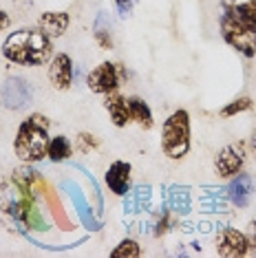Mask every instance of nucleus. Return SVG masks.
Masks as SVG:
<instances>
[{"label":"nucleus","instance_id":"bb28decb","mask_svg":"<svg viewBox=\"0 0 256 258\" xmlns=\"http://www.w3.org/2000/svg\"><path fill=\"white\" fill-rule=\"evenodd\" d=\"M150 201V187H137V195H135V203L137 205H148Z\"/></svg>","mask_w":256,"mask_h":258},{"label":"nucleus","instance_id":"cd10ccee","mask_svg":"<svg viewBox=\"0 0 256 258\" xmlns=\"http://www.w3.org/2000/svg\"><path fill=\"white\" fill-rule=\"evenodd\" d=\"M247 155H252L256 159V128L252 131V135H249V139H247Z\"/></svg>","mask_w":256,"mask_h":258},{"label":"nucleus","instance_id":"dca6fc26","mask_svg":"<svg viewBox=\"0 0 256 258\" xmlns=\"http://www.w3.org/2000/svg\"><path fill=\"white\" fill-rule=\"evenodd\" d=\"M73 155V144L69 137L64 135H57V137L49 139V148H46V157H49L53 163H62L67 159H71Z\"/></svg>","mask_w":256,"mask_h":258},{"label":"nucleus","instance_id":"f3484780","mask_svg":"<svg viewBox=\"0 0 256 258\" xmlns=\"http://www.w3.org/2000/svg\"><path fill=\"white\" fill-rule=\"evenodd\" d=\"M44 201H46V205H49V210H51V214H53V219H55V223L62 227V230H73V225H71V221H69V216H67V212H64V208H62V203H60V199H57V195H55V190L53 187H46V192H44Z\"/></svg>","mask_w":256,"mask_h":258},{"label":"nucleus","instance_id":"5701e85b","mask_svg":"<svg viewBox=\"0 0 256 258\" xmlns=\"http://www.w3.org/2000/svg\"><path fill=\"white\" fill-rule=\"evenodd\" d=\"M95 148H97L95 135H91V133H80L78 135V139H75V150L78 152H91Z\"/></svg>","mask_w":256,"mask_h":258},{"label":"nucleus","instance_id":"c85d7f7f","mask_svg":"<svg viewBox=\"0 0 256 258\" xmlns=\"http://www.w3.org/2000/svg\"><path fill=\"white\" fill-rule=\"evenodd\" d=\"M11 25V20H9V16L5 14L3 9H0V31H5V29H7Z\"/></svg>","mask_w":256,"mask_h":258},{"label":"nucleus","instance_id":"6ab92c4d","mask_svg":"<svg viewBox=\"0 0 256 258\" xmlns=\"http://www.w3.org/2000/svg\"><path fill=\"white\" fill-rule=\"evenodd\" d=\"M168 208L179 214L190 212V192L188 187H172L168 190Z\"/></svg>","mask_w":256,"mask_h":258},{"label":"nucleus","instance_id":"7ed1b4c3","mask_svg":"<svg viewBox=\"0 0 256 258\" xmlns=\"http://www.w3.org/2000/svg\"><path fill=\"white\" fill-rule=\"evenodd\" d=\"M161 150L168 159H183L190 152V113L179 108L164 121L161 128Z\"/></svg>","mask_w":256,"mask_h":258},{"label":"nucleus","instance_id":"a211bd4d","mask_svg":"<svg viewBox=\"0 0 256 258\" xmlns=\"http://www.w3.org/2000/svg\"><path fill=\"white\" fill-rule=\"evenodd\" d=\"M64 187H69V195L73 197V201H75V208H78V214H80V219H82L86 225L91 227V230H100V223H97L95 219L91 216V212H89V205H86V201H84V197H82V192L75 187L71 181H64Z\"/></svg>","mask_w":256,"mask_h":258},{"label":"nucleus","instance_id":"393cba45","mask_svg":"<svg viewBox=\"0 0 256 258\" xmlns=\"http://www.w3.org/2000/svg\"><path fill=\"white\" fill-rule=\"evenodd\" d=\"M245 236H247V243H249V254L256 256V221H249L247 223Z\"/></svg>","mask_w":256,"mask_h":258},{"label":"nucleus","instance_id":"aec40b11","mask_svg":"<svg viewBox=\"0 0 256 258\" xmlns=\"http://www.w3.org/2000/svg\"><path fill=\"white\" fill-rule=\"evenodd\" d=\"M106 22V16L104 14H100L97 16V22H95V42L100 44V49H104V51H110L113 49V38H110V27H106L104 25Z\"/></svg>","mask_w":256,"mask_h":258},{"label":"nucleus","instance_id":"9d476101","mask_svg":"<svg viewBox=\"0 0 256 258\" xmlns=\"http://www.w3.org/2000/svg\"><path fill=\"white\" fill-rule=\"evenodd\" d=\"M131 163L128 161H113L104 174V181H106V187L113 195L124 197L131 190Z\"/></svg>","mask_w":256,"mask_h":258},{"label":"nucleus","instance_id":"423d86ee","mask_svg":"<svg viewBox=\"0 0 256 258\" xmlns=\"http://www.w3.org/2000/svg\"><path fill=\"white\" fill-rule=\"evenodd\" d=\"M245 159H247V142L228 144L225 148H221L217 161H214L217 174L221 179H232L234 174H238L243 170Z\"/></svg>","mask_w":256,"mask_h":258},{"label":"nucleus","instance_id":"a878e982","mask_svg":"<svg viewBox=\"0 0 256 258\" xmlns=\"http://www.w3.org/2000/svg\"><path fill=\"white\" fill-rule=\"evenodd\" d=\"M137 0H115V5H117V9H119V16L121 18H126V16H131V9H133V5H135Z\"/></svg>","mask_w":256,"mask_h":258},{"label":"nucleus","instance_id":"6e6552de","mask_svg":"<svg viewBox=\"0 0 256 258\" xmlns=\"http://www.w3.org/2000/svg\"><path fill=\"white\" fill-rule=\"evenodd\" d=\"M217 254L223 258H243L249 254V243L245 232L234 227H223L217 236Z\"/></svg>","mask_w":256,"mask_h":258},{"label":"nucleus","instance_id":"f257e3e1","mask_svg":"<svg viewBox=\"0 0 256 258\" xmlns=\"http://www.w3.org/2000/svg\"><path fill=\"white\" fill-rule=\"evenodd\" d=\"M5 60L18 67H40L53 57L51 38L38 29H20L9 33L3 44Z\"/></svg>","mask_w":256,"mask_h":258},{"label":"nucleus","instance_id":"9b49d317","mask_svg":"<svg viewBox=\"0 0 256 258\" xmlns=\"http://www.w3.org/2000/svg\"><path fill=\"white\" fill-rule=\"evenodd\" d=\"M252 192H254V179L247 172H238L232 177L230 185H228V199L236 208H247L252 201Z\"/></svg>","mask_w":256,"mask_h":258},{"label":"nucleus","instance_id":"f8f14e48","mask_svg":"<svg viewBox=\"0 0 256 258\" xmlns=\"http://www.w3.org/2000/svg\"><path fill=\"white\" fill-rule=\"evenodd\" d=\"M221 11L238 22L256 27V0H221Z\"/></svg>","mask_w":256,"mask_h":258},{"label":"nucleus","instance_id":"2eb2a0df","mask_svg":"<svg viewBox=\"0 0 256 258\" xmlns=\"http://www.w3.org/2000/svg\"><path fill=\"white\" fill-rule=\"evenodd\" d=\"M128 110H131V121H135L144 128V131H150L155 126V119H153V110L142 97L133 95L128 97Z\"/></svg>","mask_w":256,"mask_h":258},{"label":"nucleus","instance_id":"20e7f679","mask_svg":"<svg viewBox=\"0 0 256 258\" xmlns=\"http://www.w3.org/2000/svg\"><path fill=\"white\" fill-rule=\"evenodd\" d=\"M219 29H221V36H223L225 44L232 46L234 51H238L243 57L256 55V27L245 25V22H238V20L230 18L228 14L221 11Z\"/></svg>","mask_w":256,"mask_h":258},{"label":"nucleus","instance_id":"4be33fe9","mask_svg":"<svg viewBox=\"0 0 256 258\" xmlns=\"http://www.w3.org/2000/svg\"><path fill=\"white\" fill-rule=\"evenodd\" d=\"M110 256H113V258H139V256H142V247H139L137 240L124 238L117 247L110 251Z\"/></svg>","mask_w":256,"mask_h":258},{"label":"nucleus","instance_id":"4468645a","mask_svg":"<svg viewBox=\"0 0 256 258\" xmlns=\"http://www.w3.org/2000/svg\"><path fill=\"white\" fill-rule=\"evenodd\" d=\"M104 106H106L108 115H110V121H113V126L117 128H124L131 124V110H128V97L119 95L117 91L108 93V95H104Z\"/></svg>","mask_w":256,"mask_h":258},{"label":"nucleus","instance_id":"1a4fd4ad","mask_svg":"<svg viewBox=\"0 0 256 258\" xmlns=\"http://www.w3.org/2000/svg\"><path fill=\"white\" fill-rule=\"evenodd\" d=\"M49 82L55 91H67L73 84V60L67 53H57L49 64Z\"/></svg>","mask_w":256,"mask_h":258},{"label":"nucleus","instance_id":"f03ea898","mask_svg":"<svg viewBox=\"0 0 256 258\" xmlns=\"http://www.w3.org/2000/svg\"><path fill=\"white\" fill-rule=\"evenodd\" d=\"M49 126L51 121L40 113L29 115L18 126L14 150L22 163H38L46 157V148H49V139H51Z\"/></svg>","mask_w":256,"mask_h":258},{"label":"nucleus","instance_id":"ddd939ff","mask_svg":"<svg viewBox=\"0 0 256 258\" xmlns=\"http://www.w3.org/2000/svg\"><path fill=\"white\" fill-rule=\"evenodd\" d=\"M69 22H71V18H69L67 11H46L38 18V27L44 36L53 40V38H62L67 33Z\"/></svg>","mask_w":256,"mask_h":258},{"label":"nucleus","instance_id":"39448f33","mask_svg":"<svg viewBox=\"0 0 256 258\" xmlns=\"http://www.w3.org/2000/svg\"><path fill=\"white\" fill-rule=\"evenodd\" d=\"M126 78H128L126 69L121 64L102 62L100 67H95L86 75V86H89V91L97 93V95H108V93L117 91Z\"/></svg>","mask_w":256,"mask_h":258},{"label":"nucleus","instance_id":"b1692460","mask_svg":"<svg viewBox=\"0 0 256 258\" xmlns=\"http://www.w3.org/2000/svg\"><path fill=\"white\" fill-rule=\"evenodd\" d=\"M170 225H172L170 212H168V210H164V212L157 216V221H155V236H164V234L170 230Z\"/></svg>","mask_w":256,"mask_h":258},{"label":"nucleus","instance_id":"412c9836","mask_svg":"<svg viewBox=\"0 0 256 258\" xmlns=\"http://www.w3.org/2000/svg\"><path fill=\"white\" fill-rule=\"evenodd\" d=\"M252 106H254L252 97L243 95V97L234 99V102L225 104V106L219 110V115H221V117H234V115H238V113H247V110H252Z\"/></svg>","mask_w":256,"mask_h":258},{"label":"nucleus","instance_id":"0eeeda50","mask_svg":"<svg viewBox=\"0 0 256 258\" xmlns=\"http://www.w3.org/2000/svg\"><path fill=\"white\" fill-rule=\"evenodd\" d=\"M31 97H33L31 84L22 78H16V75L5 80L3 89H0V99H3V104L9 110H20V108L29 106Z\"/></svg>","mask_w":256,"mask_h":258}]
</instances>
